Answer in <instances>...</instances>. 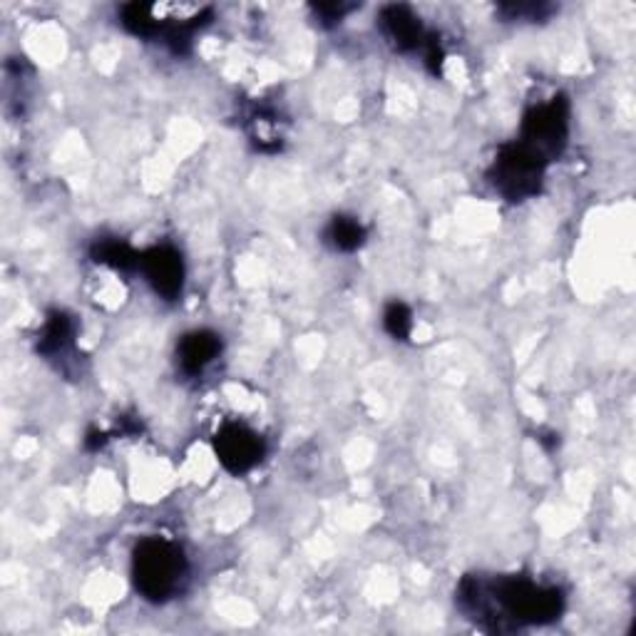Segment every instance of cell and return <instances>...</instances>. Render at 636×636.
Instances as JSON below:
<instances>
[{"label":"cell","mask_w":636,"mask_h":636,"mask_svg":"<svg viewBox=\"0 0 636 636\" xmlns=\"http://www.w3.org/2000/svg\"><path fill=\"white\" fill-rule=\"evenodd\" d=\"M497 604L500 610L517 624H545L552 622L562 612V594L552 586H540L535 582L520 580H500L495 584H481L465 580L460 586V604L467 612H475L483 604Z\"/></svg>","instance_id":"1"},{"label":"cell","mask_w":636,"mask_h":636,"mask_svg":"<svg viewBox=\"0 0 636 636\" xmlns=\"http://www.w3.org/2000/svg\"><path fill=\"white\" fill-rule=\"evenodd\" d=\"M187 574V560L177 545L168 540H144L134 550L132 560V576L137 590H140L147 600L164 602L180 590V584Z\"/></svg>","instance_id":"2"},{"label":"cell","mask_w":636,"mask_h":636,"mask_svg":"<svg viewBox=\"0 0 636 636\" xmlns=\"http://www.w3.org/2000/svg\"><path fill=\"white\" fill-rule=\"evenodd\" d=\"M545 164L547 162L542 157L535 154L530 147L515 142L503 147V152L497 154L491 180L495 184V190L505 194L507 200L520 202L532 197V194H537V190H540Z\"/></svg>","instance_id":"3"},{"label":"cell","mask_w":636,"mask_h":636,"mask_svg":"<svg viewBox=\"0 0 636 636\" xmlns=\"http://www.w3.org/2000/svg\"><path fill=\"white\" fill-rule=\"evenodd\" d=\"M567 120H570V110H567L564 97H554L550 103L532 107L525 115L520 142L530 147L535 154H540L545 162H550L567 142Z\"/></svg>","instance_id":"4"},{"label":"cell","mask_w":636,"mask_h":636,"mask_svg":"<svg viewBox=\"0 0 636 636\" xmlns=\"http://www.w3.org/2000/svg\"><path fill=\"white\" fill-rule=\"evenodd\" d=\"M214 453L229 473L244 475L261 463L263 440L247 425L224 423L214 435Z\"/></svg>","instance_id":"5"},{"label":"cell","mask_w":636,"mask_h":636,"mask_svg":"<svg viewBox=\"0 0 636 636\" xmlns=\"http://www.w3.org/2000/svg\"><path fill=\"white\" fill-rule=\"evenodd\" d=\"M140 269L144 271L150 287L160 293L162 299L174 301L180 297L184 283V263L177 249L172 247H154L142 254Z\"/></svg>","instance_id":"6"},{"label":"cell","mask_w":636,"mask_h":636,"mask_svg":"<svg viewBox=\"0 0 636 636\" xmlns=\"http://www.w3.org/2000/svg\"><path fill=\"white\" fill-rule=\"evenodd\" d=\"M380 28H384L388 41L403 53H410V51L423 53V47L430 37V35H425L423 25H420L413 11H410V8H406V6L384 8V13H380Z\"/></svg>","instance_id":"7"},{"label":"cell","mask_w":636,"mask_h":636,"mask_svg":"<svg viewBox=\"0 0 636 636\" xmlns=\"http://www.w3.org/2000/svg\"><path fill=\"white\" fill-rule=\"evenodd\" d=\"M219 351L222 341L217 334H212V331H194V334H187L180 341L177 358L184 374L200 376L219 356Z\"/></svg>","instance_id":"8"},{"label":"cell","mask_w":636,"mask_h":636,"mask_svg":"<svg viewBox=\"0 0 636 636\" xmlns=\"http://www.w3.org/2000/svg\"><path fill=\"white\" fill-rule=\"evenodd\" d=\"M73 336H75L73 319L63 311H55L45 321L37 351H41L43 356H61L73 346Z\"/></svg>","instance_id":"9"},{"label":"cell","mask_w":636,"mask_h":636,"mask_svg":"<svg viewBox=\"0 0 636 636\" xmlns=\"http://www.w3.org/2000/svg\"><path fill=\"white\" fill-rule=\"evenodd\" d=\"M93 259L117 271H132L140 269L142 254H137L130 244H125L120 239H103L93 247Z\"/></svg>","instance_id":"10"},{"label":"cell","mask_w":636,"mask_h":636,"mask_svg":"<svg viewBox=\"0 0 636 636\" xmlns=\"http://www.w3.org/2000/svg\"><path fill=\"white\" fill-rule=\"evenodd\" d=\"M326 237L338 251H356L366 241V229L354 217H334L326 229Z\"/></svg>","instance_id":"11"},{"label":"cell","mask_w":636,"mask_h":636,"mask_svg":"<svg viewBox=\"0 0 636 636\" xmlns=\"http://www.w3.org/2000/svg\"><path fill=\"white\" fill-rule=\"evenodd\" d=\"M384 326L396 341H406L410 336V331H413V316H410L406 303H390L384 313Z\"/></svg>","instance_id":"12"},{"label":"cell","mask_w":636,"mask_h":636,"mask_svg":"<svg viewBox=\"0 0 636 636\" xmlns=\"http://www.w3.org/2000/svg\"><path fill=\"white\" fill-rule=\"evenodd\" d=\"M356 6H344V3H321V6H316L313 8V11H316V15H319V21L324 23V25H336V23H341L344 21V18L354 11Z\"/></svg>","instance_id":"13"},{"label":"cell","mask_w":636,"mask_h":636,"mask_svg":"<svg viewBox=\"0 0 636 636\" xmlns=\"http://www.w3.org/2000/svg\"><path fill=\"white\" fill-rule=\"evenodd\" d=\"M503 13H507L510 21H522V18H530V21H537V18H542L550 13V8H542V6H505Z\"/></svg>","instance_id":"14"}]
</instances>
